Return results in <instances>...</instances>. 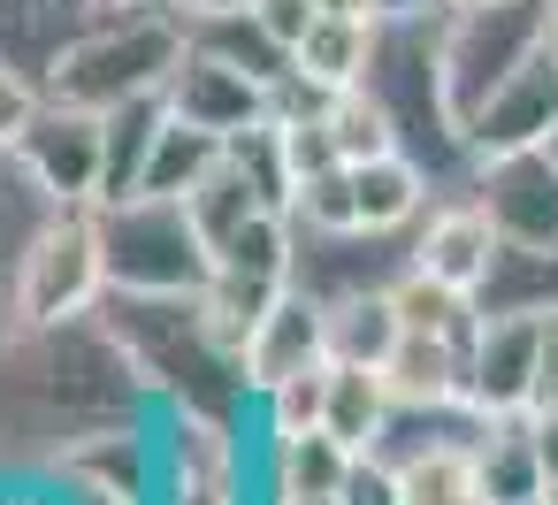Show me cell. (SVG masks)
I'll use <instances>...</instances> for the list:
<instances>
[{
  "label": "cell",
  "mask_w": 558,
  "mask_h": 505,
  "mask_svg": "<svg viewBox=\"0 0 558 505\" xmlns=\"http://www.w3.org/2000/svg\"><path fill=\"white\" fill-rule=\"evenodd\" d=\"M138 413H154V398L100 306L0 329V467H54L77 436Z\"/></svg>",
  "instance_id": "obj_1"
},
{
  "label": "cell",
  "mask_w": 558,
  "mask_h": 505,
  "mask_svg": "<svg viewBox=\"0 0 558 505\" xmlns=\"http://www.w3.org/2000/svg\"><path fill=\"white\" fill-rule=\"evenodd\" d=\"M360 93L390 116L398 154H413L436 177V192L466 184L474 146H466V123L451 116V93H444V0H436V9L375 16V47H367Z\"/></svg>",
  "instance_id": "obj_2"
},
{
  "label": "cell",
  "mask_w": 558,
  "mask_h": 505,
  "mask_svg": "<svg viewBox=\"0 0 558 505\" xmlns=\"http://www.w3.org/2000/svg\"><path fill=\"white\" fill-rule=\"evenodd\" d=\"M192 32H184V9L177 0H123L108 9L70 55L62 70L47 77V93L77 100V108H123V100H146V93H169V70L184 62Z\"/></svg>",
  "instance_id": "obj_3"
},
{
  "label": "cell",
  "mask_w": 558,
  "mask_h": 505,
  "mask_svg": "<svg viewBox=\"0 0 558 505\" xmlns=\"http://www.w3.org/2000/svg\"><path fill=\"white\" fill-rule=\"evenodd\" d=\"M100 253H108V291H207L215 276V245L192 223L184 200L161 192H131V200H100Z\"/></svg>",
  "instance_id": "obj_4"
},
{
  "label": "cell",
  "mask_w": 558,
  "mask_h": 505,
  "mask_svg": "<svg viewBox=\"0 0 558 505\" xmlns=\"http://www.w3.org/2000/svg\"><path fill=\"white\" fill-rule=\"evenodd\" d=\"M550 39V0H444V93L451 116L474 123L512 70H527Z\"/></svg>",
  "instance_id": "obj_5"
},
{
  "label": "cell",
  "mask_w": 558,
  "mask_h": 505,
  "mask_svg": "<svg viewBox=\"0 0 558 505\" xmlns=\"http://www.w3.org/2000/svg\"><path fill=\"white\" fill-rule=\"evenodd\" d=\"M108 299V253L93 207H54L16 261V322H77Z\"/></svg>",
  "instance_id": "obj_6"
},
{
  "label": "cell",
  "mask_w": 558,
  "mask_h": 505,
  "mask_svg": "<svg viewBox=\"0 0 558 505\" xmlns=\"http://www.w3.org/2000/svg\"><path fill=\"white\" fill-rule=\"evenodd\" d=\"M413 268V230H314L291 223V284L322 306L360 299V291H390Z\"/></svg>",
  "instance_id": "obj_7"
},
{
  "label": "cell",
  "mask_w": 558,
  "mask_h": 505,
  "mask_svg": "<svg viewBox=\"0 0 558 505\" xmlns=\"http://www.w3.org/2000/svg\"><path fill=\"white\" fill-rule=\"evenodd\" d=\"M9 154L32 169V184L54 207H100V108H77V100L47 93Z\"/></svg>",
  "instance_id": "obj_8"
},
{
  "label": "cell",
  "mask_w": 558,
  "mask_h": 505,
  "mask_svg": "<svg viewBox=\"0 0 558 505\" xmlns=\"http://www.w3.org/2000/svg\"><path fill=\"white\" fill-rule=\"evenodd\" d=\"M459 192H474V207L497 223V238H558V154L550 146L474 154Z\"/></svg>",
  "instance_id": "obj_9"
},
{
  "label": "cell",
  "mask_w": 558,
  "mask_h": 505,
  "mask_svg": "<svg viewBox=\"0 0 558 505\" xmlns=\"http://www.w3.org/2000/svg\"><path fill=\"white\" fill-rule=\"evenodd\" d=\"M161 100H169V116H184V123H199L215 139H238V131L276 116V85H260L253 70H238V62L207 55V47H184V62L169 70Z\"/></svg>",
  "instance_id": "obj_10"
},
{
  "label": "cell",
  "mask_w": 558,
  "mask_h": 505,
  "mask_svg": "<svg viewBox=\"0 0 558 505\" xmlns=\"http://www.w3.org/2000/svg\"><path fill=\"white\" fill-rule=\"evenodd\" d=\"M543 368V314H482L466 352V398L482 413H527Z\"/></svg>",
  "instance_id": "obj_11"
},
{
  "label": "cell",
  "mask_w": 558,
  "mask_h": 505,
  "mask_svg": "<svg viewBox=\"0 0 558 505\" xmlns=\"http://www.w3.org/2000/svg\"><path fill=\"white\" fill-rule=\"evenodd\" d=\"M322 360H329V306L306 299L299 284L253 322V337H245V352H238L253 398L276 390V383H291V375H306V368H322Z\"/></svg>",
  "instance_id": "obj_12"
},
{
  "label": "cell",
  "mask_w": 558,
  "mask_h": 505,
  "mask_svg": "<svg viewBox=\"0 0 558 505\" xmlns=\"http://www.w3.org/2000/svg\"><path fill=\"white\" fill-rule=\"evenodd\" d=\"M108 9H123V0H0V62L24 70V77L47 93V77L62 70V55H70Z\"/></svg>",
  "instance_id": "obj_13"
},
{
  "label": "cell",
  "mask_w": 558,
  "mask_h": 505,
  "mask_svg": "<svg viewBox=\"0 0 558 505\" xmlns=\"http://www.w3.org/2000/svg\"><path fill=\"white\" fill-rule=\"evenodd\" d=\"M489 253H497V223L474 207V192H436L428 215L413 223V268L474 291L489 276Z\"/></svg>",
  "instance_id": "obj_14"
},
{
  "label": "cell",
  "mask_w": 558,
  "mask_h": 505,
  "mask_svg": "<svg viewBox=\"0 0 558 505\" xmlns=\"http://www.w3.org/2000/svg\"><path fill=\"white\" fill-rule=\"evenodd\" d=\"M558 131V62H550V47L527 62V70H512L505 85H497V100L466 123V146L474 154H505V146H543Z\"/></svg>",
  "instance_id": "obj_15"
},
{
  "label": "cell",
  "mask_w": 558,
  "mask_h": 505,
  "mask_svg": "<svg viewBox=\"0 0 558 505\" xmlns=\"http://www.w3.org/2000/svg\"><path fill=\"white\" fill-rule=\"evenodd\" d=\"M482 314H558V238H497L489 276L474 284Z\"/></svg>",
  "instance_id": "obj_16"
},
{
  "label": "cell",
  "mask_w": 558,
  "mask_h": 505,
  "mask_svg": "<svg viewBox=\"0 0 558 505\" xmlns=\"http://www.w3.org/2000/svg\"><path fill=\"white\" fill-rule=\"evenodd\" d=\"M398 413V390L383 368H360V360H329V398H322V429L344 436L352 452H375L383 429Z\"/></svg>",
  "instance_id": "obj_17"
},
{
  "label": "cell",
  "mask_w": 558,
  "mask_h": 505,
  "mask_svg": "<svg viewBox=\"0 0 558 505\" xmlns=\"http://www.w3.org/2000/svg\"><path fill=\"white\" fill-rule=\"evenodd\" d=\"M161 123H169V100H161V93L123 100V108H108V116H100V200H131V192H138V177H146V154H154Z\"/></svg>",
  "instance_id": "obj_18"
},
{
  "label": "cell",
  "mask_w": 558,
  "mask_h": 505,
  "mask_svg": "<svg viewBox=\"0 0 558 505\" xmlns=\"http://www.w3.org/2000/svg\"><path fill=\"white\" fill-rule=\"evenodd\" d=\"M474 459H482V490H489V505H527V497H543V490H550L527 413H489V429H482Z\"/></svg>",
  "instance_id": "obj_19"
},
{
  "label": "cell",
  "mask_w": 558,
  "mask_h": 505,
  "mask_svg": "<svg viewBox=\"0 0 558 505\" xmlns=\"http://www.w3.org/2000/svg\"><path fill=\"white\" fill-rule=\"evenodd\" d=\"M367 47H375V16H314V32L291 47V77L322 85V93H352L360 70H367Z\"/></svg>",
  "instance_id": "obj_20"
},
{
  "label": "cell",
  "mask_w": 558,
  "mask_h": 505,
  "mask_svg": "<svg viewBox=\"0 0 558 505\" xmlns=\"http://www.w3.org/2000/svg\"><path fill=\"white\" fill-rule=\"evenodd\" d=\"M54 215V200L32 184V169L0 146V329H16V261L32 245V230Z\"/></svg>",
  "instance_id": "obj_21"
},
{
  "label": "cell",
  "mask_w": 558,
  "mask_h": 505,
  "mask_svg": "<svg viewBox=\"0 0 558 505\" xmlns=\"http://www.w3.org/2000/svg\"><path fill=\"white\" fill-rule=\"evenodd\" d=\"M405 337V314L390 291H360V299H337L329 306V360H360V368H390Z\"/></svg>",
  "instance_id": "obj_22"
},
{
  "label": "cell",
  "mask_w": 558,
  "mask_h": 505,
  "mask_svg": "<svg viewBox=\"0 0 558 505\" xmlns=\"http://www.w3.org/2000/svg\"><path fill=\"white\" fill-rule=\"evenodd\" d=\"M184 32H192V47H207V55L253 70L260 85H276V77L291 70V47H283L253 9H230V16H184Z\"/></svg>",
  "instance_id": "obj_23"
},
{
  "label": "cell",
  "mask_w": 558,
  "mask_h": 505,
  "mask_svg": "<svg viewBox=\"0 0 558 505\" xmlns=\"http://www.w3.org/2000/svg\"><path fill=\"white\" fill-rule=\"evenodd\" d=\"M230 154V139H215V131H199V123H184V116H169L161 123V139H154V154H146V177H138V192H161V200H184L215 161Z\"/></svg>",
  "instance_id": "obj_24"
},
{
  "label": "cell",
  "mask_w": 558,
  "mask_h": 505,
  "mask_svg": "<svg viewBox=\"0 0 558 505\" xmlns=\"http://www.w3.org/2000/svg\"><path fill=\"white\" fill-rule=\"evenodd\" d=\"M184 207H192V223L207 230V245H222V238H238V230H245V223H253L268 200H260V184H253V177H245V169L222 154V161H215V169H207V177L184 192Z\"/></svg>",
  "instance_id": "obj_25"
},
{
  "label": "cell",
  "mask_w": 558,
  "mask_h": 505,
  "mask_svg": "<svg viewBox=\"0 0 558 505\" xmlns=\"http://www.w3.org/2000/svg\"><path fill=\"white\" fill-rule=\"evenodd\" d=\"M322 123H329V146H337V161H375V154H398V139H390V116L352 85V93H329V108H322Z\"/></svg>",
  "instance_id": "obj_26"
},
{
  "label": "cell",
  "mask_w": 558,
  "mask_h": 505,
  "mask_svg": "<svg viewBox=\"0 0 558 505\" xmlns=\"http://www.w3.org/2000/svg\"><path fill=\"white\" fill-rule=\"evenodd\" d=\"M322 398H329V360L306 368V375H291V383H276V390H260V398H253V429H260V436L322 429Z\"/></svg>",
  "instance_id": "obj_27"
},
{
  "label": "cell",
  "mask_w": 558,
  "mask_h": 505,
  "mask_svg": "<svg viewBox=\"0 0 558 505\" xmlns=\"http://www.w3.org/2000/svg\"><path fill=\"white\" fill-rule=\"evenodd\" d=\"M0 505H85L54 467H0Z\"/></svg>",
  "instance_id": "obj_28"
},
{
  "label": "cell",
  "mask_w": 558,
  "mask_h": 505,
  "mask_svg": "<svg viewBox=\"0 0 558 505\" xmlns=\"http://www.w3.org/2000/svg\"><path fill=\"white\" fill-rule=\"evenodd\" d=\"M47 93L24 77V70H9V62H0V146H16V131L32 123V108H39Z\"/></svg>",
  "instance_id": "obj_29"
},
{
  "label": "cell",
  "mask_w": 558,
  "mask_h": 505,
  "mask_svg": "<svg viewBox=\"0 0 558 505\" xmlns=\"http://www.w3.org/2000/svg\"><path fill=\"white\" fill-rule=\"evenodd\" d=\"M253 16H260L283 47H299V39L314 32V16H322V0H253Z\"/></svg>",
  "instance_id": "obj_30"
},
{
  "label": "cell",
  "mask_w": 558,
  "mask_h": 505,
  "mask_svg": "<svg viewBox=\"0 0 558 505\" xmlns=\"http://www.w3.org/2000/svg\"><path fill=\"white\" fill-rule=\"evenodd\" d=\"M535 406H558V314H543V368H535Z\"/></svg>",
  "instance_id": "obj_31"
},
{
  "label": "cell",
  "mask_w": 558,
  "mask_h": 505,
  "mask_svg": "<svg viewBox=\"0 0 558 505\" xmlns=\"http://www.w3.org/2000/svg\"><path fill=\"white\" fill-rule=\"evenodd\" d=\"M527 429H535V452H543V474L558 482V406H527Z\"/></svg>",
  "instance_id": "obj_32"
},
{
  "label": "cell",
  "mask_w": 558,
  "mask_h": 505,
  "mask_svg": "<svg viewBox=\"0 0 558 505\" xmlns=\"http://www.w3.org/2000/svg\"><path fill=\"white\" fill-rule=\"evenodd\" d=\"M184 16H230V9H253V0H177Z\"/></svg>",
  "instance_id": "obj_33"
},
{
  "label": "cell",
  "mask_w": 558,
  "mask_h": 505,
  "mask_svg": "<svg viewBox=\"0 0 558 505\" xmlns=\"http://www.w3.org/2000/svg\"><path fill=\"white\" fill-rule=\"evenodd\" d=\"M322 9H329V16H383L375 0H322Z\"/></svg>",
  "instance_id": "obj_34"
},
{
  "label": "cell",
  "mask_w": 558,
  "mask_h": 505,
  "mask_svg": "<svg viewBox=\"0 0 558 505\" xmlns=\"http://www.w3.org/2000/svg\"><path fill=\"white\" fill-rule=\"evenodd\" d=\"M383 16H398V9H436V0H375Z\"/></svg>",
  "instance_id": "obj_35"
},
{
  "label": "cell",
  "mask_w": 558,
  "mask_h": 505,
  "mask_svg": "<svg viewBox=\"0 0 558 505\" xmlns=\"http://www.w3.org/2000/svg\"><path fill=\"white\" fill-rule=\"evenodd\" d=\"M260 505H344V497H260Z\"/></svg>",
  "instance_id": "obj_36"
},
{
  "label": "cell",
  "mask_w": 558,
  "mask_h": 505,
  "mask_svg": "<svg viewBox=\"0 0 558 505\" xmlns=\"http://www.w3.org/2000/svg\"><path fill=\"white\" fill-rule=\"evenodd\" d=\"M543 47H550V62H558V9H550V39H543Z\"/></svg>",
  "instance_id": "obj_37"
},
{
  "label": "cell",
  "mask_w": 558,
  "mask_h": 505,
  "mask_svg": "<svg viewBox=\"0 0 558 505\" xmlns=\"http://www.w3.org/2000/svg\"><path fill=\"white\" fill-rule=\"evenodd\" d=\"M543 146H550V154H558V131H550V139H543Z\"/></svg>",
  "instance_id": "obj_38"
},
{
  "label": "cell",
  "mask_w": 558,
  "mask_h": 505,
  "mask_svg": "<svg viewBox=\"0 0 558 505\" xmlns=\"http://www.w3.org/2000/svg\"><path fill=\"white\" fill-rule=\"evenodd\" d=\"M550 505H558V482H550Z\"/></svg>",
  "instance_id": "obj_39"
},
{
  "label": "cell",
  "mask_w": 558,
  "mask_h": 505,
  "mask_svg": "<svg viewBox=\"0 0 558 505\" xmlns=\"http://www.w3.org/2000/svg\"><path fill=\"white\" fill-rule=\"evenodd\" d=\"M550 9H558V0H550Z\"/></svg>",
  "instance_id": "obj_40"
}]
</instances>
